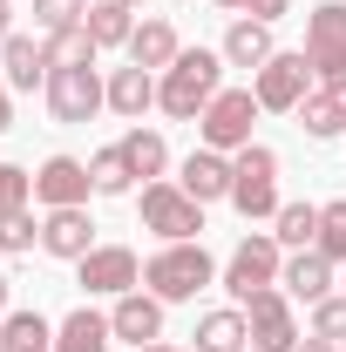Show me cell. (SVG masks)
Returning a JSON list of instances; mask_svg holds the SVG:
<instances>
[{
  "instance_id": "cell-7",
  "label": "cell",
  "mask_w": 346,
  "mask_h": 352,
  "mask_svg": "<svg viewBox=\"0 0 346 352\" xmlns=\"http://www.w3.org/2000/svg\"><path fill=\"white\" fill-rule=\"evenodd\" d=\"M143 230H156L163 244H190L204 230V204L183 197L176 183H143Z\"/></svg>"
},
{
  "instance_id": "cell-34",
  "label": "cell",
  "mask_w": 346,
  "mask_h": 352,
  "mask_svg": "<svg viewBox=\"0 0 346 352\" xmlns=\"http://www.w3.org/2000/svg\"><path fill=\"white\" fill-rule=\"evenodd\" d=\"M28 197H34V176L14 170V163H0V210H21Z\"/></svg>"
},
{
  "instance_id": "cell-40",
  "label": "cell",
  "mask_w": 346,
  "mask_h": 352,
  "mask_svg": "<svg viewBox=\"0 0 346 352\" xmlns=\"http://www.w3.org/2000/svg\"><path fill=\"white\" fill-rule=\"evenodd\" d=\"M217 7H231V14H245V0H217Z\"/></svg>"
},
{
  "instance_id": "cell-17",
  "label": "cell",
  "mask_w": 346,
  "mask_h": 352,
  "mask_svg": "<svg viewBox=\"0 0 346 352\" xmlns=\"http://www.w3.org/2000/svg\"><path fill=\"white\" fill-rule=\"evenodd\" d=\"M272 54H278L272 47V21H231V34H224V61L231 68H252L258 75Z\"/></svg>"
},
{
  "instance_id": "cell-5",
  "label": "cell",
  "mask_w": 346,
  "mask_h": 352,
  "mask_svg": "<svg viewBox=\"0 0 346 352\" xmlns=\"http://www.w3.org/2000/svg\"><path fill=\"white\" fill-rule=\"evenodd\" d=\"M278 278H285V244H278V237H245V244L224 258V292H231L238 305H252Z\"/></svg>"
},
{
  "instance_id": "cell-27",
  "label": "cell",
  "mask_w": 346,
  "mask_h": 352,
  "mask_svg": "<svg viewBox=\"0 0 346 352\" xmlns=\"http://www.w3.org/2000/svg\"><path fill=\"white\" fill-rule=\"evenodd\" d=\"M88 176H95V197H130V183H136V170H130L123 149H95Z\"/></svg>"
},
{
  "instance_id": "cell-41",
  "label": "cell",
  "mask_w": 346,
  "mask_h": 352,
  "mask_svg": "<svg viewBox=\"0 0 346 352\" xmlns=\"http://www.w3.org/2000/svg\"><path fill=\"white\" fill-rule=\"evenodd\" d=\"M0 352H14V339H7V325H0Z\"/></svg>"
},
{
  "instance_id": "cell-35",
  "label": "cell",
  "mask_w": 346,
  "mask_h": 352,
  "mask_svg": "<svg viewBox=\"0 0 346 352\" xmlns=\"http://www.w3.org/2000/svg\"><path fill=\"white\" fill-rule=\"evenodd\" d=\"M285 7H292V0H245V14H252V21H278Z\"/></svg>"
},
{
  "instance_id": "cell-3",
  "label": "cell",
  "mask_w": 346,
  "mask_h": 352,
  "mask_svg": "<svg viewBox=\"0 0 346 352\" xmlns=\"http://www.w3.org/2000/svg\"><path fill=\"white\" fill-rule=\"evenodd\" d=\"M305 54H312V82L326 95H346V0L312 7L305 21Z\"/></svg>"
},
{
  "instance_id": "cell-20",
  "label": "cell",
  "mask_w": 346,
  "mask_h": 352,
  "mask_svg": "<svg viewBox=\"0 0 346 352\" xmlns=\"http://www.w3.org/2000/svg\"><path fill=\"white\" fill-rule=\"evenodd\" d=\"M150 102H156V75H150V68H116V75H109V109H116V116H130V122H143V109H150Z\"/></svg>"
},
{
  "instance_id": "cell-25",
  "label": "cell",
  "mask_w": 346,
  "mask_h": 352,
  "mask_svg": "<svg viewBox=\"0 0 346 352\" xmlns=\"http://www.w3.org/2000/svg\"><path fill=\"white\" fill-rule=\"evenodd\" d=\"M116 149L130 156V170H136V176H150V183H163V170H170V142H163L156 129H130L123 142H116Z\"/></svg>"
},
{
  "instance_id": "cell-12",
  "label": "cell",
  "mask_w": 346,
  "mask_h": 352,
  "mask_svg": "<svg viewBox=\"0 0 346 352\" xmlns=\"http://www.w3.org/2000/svg\"><path fill=\"white\" fill-rule=\"evenodd\" d=\"M88 190H95V176H88V163H75V156H48L41 170H34V204H48V210L88 204Z\"/></svg>"
},
{
  "instance_id": "cell-18",
  "label": "cell",
  "mask_w": 346,
  "mask_h": 352,
  "mask_svg": "<svg viewBox=\"0 0 346 352\" xmlns=\"http://www.w3.org/2000/svg\"><path fill=\"white\" fill-rule=\"evenodd\" d=\"M292 298L305 305H319V298H333V258H319V251H299V258L285 264V278H278Z\"/></svg>"
},
{
  "instance_id": "cell-26",
  "label": "cell",
  "mask_w": 346,
  "mask_h": 352,
  "mask_svg": "<svg viewBox=\"0 0 346 352\" xmlns=\"http://www.w3.org/2000/svg\"><path fill=\"white\" fill-rule=\"evenodd\" d=\"M272 223H278L272 237H278L285 251H312V237H319V204H278Z\"/></svg>"
},
{
  "instance_id": "cell-38",
  "label": "cell",
  "mask_w": 346,
  "mask_h": 352,
  "mask_svg": "<svg viewBox=\"0 0 346 352\" xmlns=\"http://www.w3.org/2000/svg\"><path fill=\"white\" fill-rule=\"evenodd\" d=\"M7 34H14V7L0 0V41H7Z\"/></svg>"
},
{
  "instance_id": "cell-14",
  "label": "cell",
  "mask_w": 346,
  "mask_h": 352,
  "mask_svg": "<svg viewBox=\"0 0 346 352\" xmlns=\"http://www.w3.org/2000/svg\"><path fill=\"white\" fill-rule=\"evenodd\" d=\"M41 251H48V258H68V264H82L88 251H95V223H88L82 204L48 210V223H41Z\"/></svg>"
},
{
  "instance_id": "cell-9",
  "label": "cell",
  "mask_w": 346,
  "mask_h": 352,
  "mask_svg": "<svg viewBox=\"0 0 346 352\" xmlns=\"http://www.w3.org/2000/svg\"><path fill=\"white\" fill-rule=\"evenodd\" d=\"M258 109H278V116H292L305 95H312V54L305 47H285V54H272L258 68Z\"/></svg>"
},
{
  "instance_id": "cell-8",
  "label": "cell",
  "mask_w": 346,
  "mask_h": 352,
  "mask_svg": "<svg viewBox=\"0 0 346 352\" xmlns=\"http://www.w3.org/2000/svg\"><path fill=\"white\" fill-rule=\"evenodd\" d=\"M258 116H265V109H258V95H252V88H217V102L197 116V129H204V149H245Z\"/></svg>"
},
{
  "instance_id": "cell-2",
  "label": "cell",
  "mask_w": 346,
  "mask_h": 352,
  "mask_svg": "<svg viewBox=\"0 0 346 352\" xmlns=\"http://www.w3.org/2000/svg\"><path fill=\"white\" fill-rule=\"evenodd\" d=\"M217 278V264H211V251L190 237V244H163L156 258L143 264V285L163 298V305H176V298H197L204 285Z\"/></svg>"
},
{
  "instance_id": "cell-33",
  "label": "cell",
  "mask_w": 346,
  "mask_h": 352,
  "mask_svg": "<svg viewBox=\"0 0 346 352\" xmlns=\"http://www.w3.org/2000/svg\"><path fill=\"white\" fill-rule=\"evenodd\" d=\"M312 339H333V346L346 339V298H319L312 305Z\"/></svg>"
},
{
  "instance_id": "cell-29",
  "label": "cell",
  "mask_w": 346,
  "mask_h": 352,
  "mask_svg": "<svg viewBox=\"0 0 346 352\" xmlns=\"http://www.w3.org/2000/svg\"><path fill=\"white\" fill-rule=\"evenodd\" d=\"M34 237H41V223L28 217V204H21V210H0V251H7V258H28Z\"/></svg>"
},
{
  "instance_id": "cell-42",
  "label": "cell",
  "mask_w": 346,
  "mask_h": 352,
  "mask_svg": "<svg viewBox=\"0 0 346 352\" xmlns=\"http://www.w3.org/2000/svg\"><path fill=\"white\" fill-rule=\"evenodd\" d=\"M143 352H183V346H143Z\"/></svg>"
},
{
  "instance_id": "cell-36",
  "label": "cell",
  "mask_w": 346,
  "mask_h": 352,
  "mask_svg": "<svg viewBox=\"0 0 346 352\" xmlns=\"http://www.w3.org/2000/svg\"><path fill=\"white\" fill-rule=\"evenodd\" d=\"M0 129H14V88H7V75H0Z\"/></svg>"
},
{
  "instance_id": "cell-21",
  "label": "cell",
  "mask_w": 346,
  "mask_h": 352,
  "mask_svg": "<svg viewBox=\"0 0 346 352\" xmlns=\"http://www.w3.org/2000/svg\"><path fill=\"white\" fill-rule=\"evenodd\" d=\"M176 54H183V47H176V28H170V21H143V28L130 34V61H136V68H150V75H156V68H176Z\"/></svg>"
},
{
  "instance_id": "cell-1",
  "label": "cell",
  "mask_w": 346,
  "mask_h": 352,
  "mask_svg": "<svg viewBox=\"0 0 346 352\" xmlns=\"http://www.w3.org/2000/svg\"><path fill=\"white\" fill-rule=\"evenodd\" d=\"M217 75H224V61H217L211 47H183L176 68H163V82H156V109L176 116V122H197L217 102Z\"/></svg>"
},
{
  "instance_id": "cell-10",
  "label": "cell",
  "mask_w": 346,
  "mask_h": 352,
  "mask_svg": "<svg viewBox=\"0 0 346 352\" xmlns=\"http://www.w3.org/2000/svg\"><path fill=\"white\" fill-rule=\"evenodd\" d=\"M245 325H252V346H258V352H292V346H299V325H292V305H285L278 285L245 305Z\"/></svg>"
},
{
  "instance_id": "cell-11",
  "label": "cell",
  "mask_w": 346,
  "mask_h": 352,
  "mask_svg": "<svg viewBox=\"0 0 346 352\" xmlns=\"http://www.w3.org/2000/svg\"><path fill=\"white\" fill-rule=\"evenodd\" d=\"M82 285L88 292H109V298H123V292H136V278H143V264H136V251L130 244H95L82 264Z\"/></svg>"
},
{
  "instance_id": "cell-39",
  "label": "cell",
  "mask_w": 346,
  "mask_h": 352,
  "mask_svg": "<svg viewBox=\"0 0 346 352\" xmlns=\"http://www.w3.org/2000/svg\"><path fill=\"white\" fill-rule=\"evenodd\" d=\"M7 292H14V278H0V311H7Z\"/></svg>"
},
{
  "instance_id": "cell-23",
  "label": "cell",
  "mask_w": 346,
  "mask_h": 352,
  "mask_svg": "<svg viewBox=\"0 0 346 352\" xmlns=\"http://www.w3.org/2000/svg\"><path fill=\"white\" fill-rule=\"evenodd\" d=\"M292 116H299V129L312 135V142H326V135H340V129H346V95H326V88H312V95H305Z\"/></svg>"
},
{
  "instance_id": "cell-30",
  "label": "cell",
  "mask_w": 346,
  "mask_h": 352,
  "mask_svg": "<svg viewBox=\"0 0 346 352\" xmlns=\"http://www.w3.org/2000/svg\"><path fill=\"white\" fill-rule=\"evenodd\" d=\"M48 61H54V68H82V61H95L88 28H61V34H48Z\"/></svg>"
},
{
  "instance_id": "cell-13",
  "label": "cell",
  "mask_w": 346,
  "mask_h": 352,
  "mask_svg": "<svg viewBox=\"0 0 346 352\" xmlns=\"http://www.w3.org/2000/svg\"><path fill=\"white\" fill-rule=\"evenodd\" d=\"M109 325H116V339H130L136 352L156 346V339H163V298H156V292H123L116 311H109Z\"/></svg>"
},
{
  "instance_id": "cell-43",
  "label": "cell",
  "mask_w": 346,
  "mask_h": 352,
  "mask_svg": "<svg viewBox=\"0 0 346 352\" xmlns=\"http://www.w3.org/2000/svg\"><path fill=\"white\" fill-rule=\"evenodd\" d=\"M123 7H143V0H123Z\"/></svg>"
},
{
  "instance_id": "cell-32",
  "label": "cell",
  "mask_w": 346,
  "mask_h": 352,
  "mask_svg": "<svg viewBox=\"0 0 346 352\" xmlns=\"http://www.w3.org/2000/svg\"><path fill=\"white\" fill-rule=\"evenodd\" d=\"M82 0H34V21H41L48 34H61V28H82Z\"/></svg>"
},
{
  "instance_id": "cell-15",
  "label": "cell",
  "mask_w": 346,
  "mask_h": 352,
  "mask_svg": "<svg viewBox=\"0 0 346 352\" xmlns=\"http://www.w3.org/2000/svg\"><path fill=\"white\" fill-rule=\"evenodd\" d=\"M176 190L197 197V204L231 197V163H224V149H190V156H183V176H176Z\"/></svg>"
},
{
  "instance_id": "cell-24",
  "label": "cell",
  "mask_w": 346,
  "mask_h": 352,
  "mask_svg": "<svg viewBox=\"0 0 346 352\" xmlns=\"http://www.w3.org/2000/svg\"><path fill=\"white\" fill-rule=\"evenodd\" d=\"M190 339H197V352H238L252 339V325H245V311H204Z\"/></svg>"
},
{
  "instance_id": "cell-4",
  "label": "cell",
  "mask_w": 346,
  "mask_h": 352,
  "mask_svg": "<svg viewBox=\"0 0 346 352\" xmlns=\"http://www.w3.org/2000/svg\"><path fill=\"white\" fill-rule=\"evenodd\" d=\"M231 204H238V217H278V156L265 149V142H245L238 149V163H231Z\"/></svg>"
},
{
  "instance_id": "cell-31",
  "label": "cell",
  "mask_w": 346,
  "mask_h": 352,
  "mask_svg": "<svg viewBox=\"0 0 346 352\" xmlns=\"http://www.w3.org/2000/svg\"><path fill=\"white\" fill-rule=\"evenodd\" d=\"M7 339H14V352H48V318L41 311H14L7 318Z\"/></svg>"
},
{
  "instance_id": "cell-16",
  "label": "cell",
  "mask_w": 346,
  "mask_h": 352,
  "mask_svg": "<svg viewBox=\"0 0 346 352\" xmlns=\"http://www.w3.org/2000/svg\"><path fill=\"white\" fill-rule=\"evenodd\" d=\"M48 41H28V34H7L0 41V75H7V88H48Z\"/></svg>"
},
{
  "instance_id": "cell-37",
  "label": "cell",
  "mask_w": 346,
  "mask_h": 352,
  "mask_svg": "<svg viewBox=\"0 0 346 352\" xmlns=\"http://www.w3.org/2000/svg\"><path fill=\"white\" fill-rule=\"evenodd\" d=\"M292 352H333V339H299Z\"/></svg>"
},
{
  "instance_id": "cell-6",
  "label": "cell",
  "mask_w": 346,
  "mask_h": 352,
  "mask_svg": "<svg viewBox=\"0 0 346 352\" xmlns=\"http://www.w3.org/2000/svg\"><path fill=\"white\" fill-rule=\"evenodd\" d=\"M102 102H109V82H95V61H82V68H48V116L54 122L82 129Z\"/></svg>"
},
{
  "instance_id": "cell-28",
  "label": "cell",
  "mask_w": 346,
  "mask_h": 352,
  "mask_svg": "<svg viewBox=\"0 0 346 352\" xmlns=\"http://www.w3.org/2000/svg\"><path fill=\"white\" fill-rule=\"evenodd\" d=\"M312 251L346 264V204H319V237H312Z\"/></svg>"
},
{
  "instance_id": "cell-19",
  "label": "cell",
  "mask_w": 346,
  "mask_h": 352,
  "mask_svg": "<svg viewBox=\"0 0 346 352\" xmlns=\"http://www.w3.org/2000/svg\"><path fill=\"white\" fill-rule=\"evenodd\" d=\"M109 339H116V325L102 318V311H68L61 318V332H54V352H109Z\"/></svg>"
},
{
  "instance_id": "cell-22",
  "label": "cell",
  "mask_w": 346,
  "mask_h": 352,
  "mask_svg": "<svg viewBox=\"0 0 346 352\" xmlns=\"http://www.w3.org/2000/svg\"><path fill=\"white\" fill-rule=\"evenodd\" d=\"M130 14H136V7H123V0H95V7L82 14L88 41H95V47H130V34H136Z\"/></svg>"
}]
</instances>
